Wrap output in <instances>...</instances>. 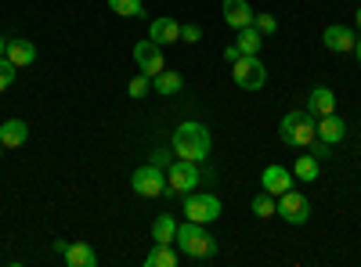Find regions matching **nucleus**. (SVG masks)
Segmentation results:
<instances>
[{"instance_id": "obj_31", "label": "nucleus", "mask_w": 361, "mask_h": 267, "mask_svg": "<svg viewBox=\"0 0 361 267\" xmlns=\"http://www.w3.org/2000/svg\"><path fill=\"white\" fill-rule=\"evenodd\" d=\"M311 156H318V159H325V156H329V144L314 137V144H311Z\"/></svg>"}, {"instance_id": "obj_33", "label": "nucleus", "mask_w": 361, "mask_h": 267, "mask_svg": "<svg viewBox=\"0 0 361 267\" xmlns=\"http://www.w3.org/2000/svg\"><path fill=\"white\" fill-rule=\"evenodd\" d=\"M354 58L361 62V33H357V40H354Z\"/></svg>"}, {"instance_id": "obj_22", "label": "nucleus", "mask_w": 361, "mask_h": 267, "mask_svg": "<svg viewBox=\"0 0 361 267\" xmlns=\"http://www.w3.org/2000/svg\"><path fill=\"white\" fill-rule=\"evenodd\" d=\"M173 235H177V221L170 213H159L152 224V242H173Z\"/></svg>"}, {"instance_id": "obj_35", "label": "nucleus", "mask_w": 361, "mask_h": 267, "mask_svg": "<svg viewBox=\"0 0 361 267\" xmlns=\"http://www.w3.org/2000/svg\"><path fill=\"white\" fill-rule=\"evenodd\" d=\"M354 18H357V29H361V8H357V15H354Z\"/></svg>"}, {"instance_id": "obj_18", "label": "nucleus", "mask_w": 361, "mask_h": 267, "mask_svg": "<svg viewBox=\"0 0 361 267\" xmlns=\"http://www.w3.org/2000/svg\"><path fill=\"white\" fill-rule=\"evenodd\" d=\"M8 58H11L18 69H25V66L37 62V47L29 44V40H8Z\"/></svg>"}, {"instance_id": "obj_28", "label": "nucleus", "mask_w": 361, "mask_h": 267, "mask_svg": "<svg viewBox=\"0 0 361 267\" xmlns=\"http://www.w3.org/2000/svg\"><path fill=\"white\" fill-rule=\"evenodd\" d=\"M253 25L260 29V33H264V37H271V33H275V29H279V18L264 11V15H253Z\"/></svg>"}, {"instance_id": "obj_30", "label": "nucleus", "mask_w": 361, "mask_h": 267, "mask_svg": "<svg viewBox=\"0 0 361 267\" xmlns=\"http://www.w3.org/2000/svg\"><path fill=\"white\" fill-rule=\"evenodd\" d=\"M199 40H202L199 25H180V44H199Z\"/></svg>"}, {"instance_id": "obj_19", "label": "nucleus", "mask_w": 361, "mask_h": 267, "mask_svg": "<svg viewBox=\"0 0 361 267\" xmlns=\"http://www.w3.org/2000/svg\"><path fill=\"white\" fill-rule=\"evenodd\" d=\"M145 267H177L173 242H156V246H152V253L145 256Z\"/></svg>"}, {"instance_id": "obj_32", "label": "nucleus", "mask_w": 361, "mask_h": 267, "mask_svg": "<svg viewBox=\"0 0 361 267\" xmlns=\"http://www.w3.org/2000/svg\"><path fill=\"white\" fill-rule=\"evenodd\" d=\"M224 58H228V62H238V58H243V51H238V44L224 47Z\"/></svg>"}, {"instance_id": "obj_17", "label": "nucleus", "mask_w": 361, "mask_h": 267, "mask_svg": "<svg viewBox=\"0 0 361 267\" xmlns=\"http://www.w3.org/2000/svg\"><path fill=\"white\" fill-rule=\"evenodd\" d=\"M62 256H66V263H69V267H94V263H98L94 249H90L87 242H69Z\"/></svg>"}, {"instance_id": "obj_26", "label": "nucleus", "mask_w": 361, "mask_h": 267, "mask_svg": "<svg viewBox=\"0 0 361 267\" xmlns=\"http://www.w3.org/2000/svg\"><path fill=\"white\" fill-rule=\"evenodd\" d=\"M15 73H18V66L11 62V58L4 54V58H0V94H4L8 91V87L15 83Z\"/></svg>"}, {"instance_id": "obj_34", "label": "nucleus", "mask_w": 361, "mask_h": 267, "mask_svg": "<svg viewBox=\"0 0 361 267\" xmlns=\"http://www.w3.org/2000/svg\"><path fill=\"white\" fill-rule=\"evenodd\" d=\"M8 54V40H4V33H0V58Z\"/></svg>"}, {"instance_id": "obj_2", "label": "nucleus", "mask_w": 361, "mask_h": 267, "mask_svg": "<svg viewBox=\"0 0 361 267\" xmlns=\"http://www.w3.org/2000/svg\"><path fill=\"white\" fill-rule=\"evenodd\" d=\"M173 246H180V253L192 256V260H209V256L217 253V239L206 231V224H195V221L177 224Z\"/></svg>"}, {"instance_id": "obj_13", "label": "nucleus", "mask_w": 361, "mask_h": 267, "mask_svg": "<svg viewBox=\"0 0 361 267\" xmlns=\"http://www.w3.org/2000/svg\"><path fill=\"white\" fill-rule=\"evenodd\" d=\"M343 137H347V123L340 120L336 112L318 116V141H325V144H340Z\"/></svg>"}, {"instance_id": "obj_27", "label": "nucleus", "mask_w": 361, "mask_h": 267, "mask_svg": "<svg viewBox=\"0 0 361 267\" xmlns=\"http://www.w3.org/2000/svg\"><path fill=\"white\" fill-rule=\"evenodd\" d=\"M127 91H130V98H145L148 91H152V80H148V76L141 73V76H134V80H130Z\"/></svg>"}, {"instance_id": "obj_36", "label": "nucleus", "mask_w": 361, "mask_h": 267, "mask_svg": "<svg viewBox=\"0 0 361 267\" xmlns=\"http://www.w3.org/2000/svg\"><path fill=\"white\" fill-rule=\"evenodd\" d=\"M0 156H4V144H0Z\"/></svg>"}, {"instance_id": "obj_5", "label": "nucleus", "mask_w": 361, "mask_h": 267, "mask_svg": "<svg viewBox=\"0 0 361 267\" xmlns=\"http://www.w3.org/2000/svg\"><path fill=\"white\" fill-rule=\"evenodd\" d=\"M202 181V173L192 159H173L166 170V195H188Z\"/></svg>"}, {"instance_id": "obj_4", "label": "nucleus", "mask_w": 361, "mask_h": 267, "mask_svg": "<svg viewBox=\"0 0 361 267\" xmlns=\"http://www.w3.org/2000/svg\"><path fill=\"white\" fill-rule=\"evenodd\" d=\"M231 80L243 91H260L267 83V66L260 62V54H243L238 62H231Z\"/></svg>"}, {"instance_id": "obj_20", "label": "nucleus", "mask_w": 361, "mask_h": 267, "mask_svg": "<svg viewBox=\"0 0 361 267\" xmlns=\"http://www.w3.org/2000/svg\"><path fill=\"white\" fill-rule=\"evenodd\" d=\"M264 33L257 25H246V29H238V51L243 54H260V47H264Z\"/></svg>"}, {"instance_id": "obj_21", "label": "nucleus", "mask_w": 361, "mask_h": 267, "mask_svg": "<svg viewBox=\"0 0 361 267\" xmlns=\"http://www.w3.org/2000/svg\"><path fill=\"white\" fill-rule=\"evenodd\" d=\"M152 87H156V94L170 98V94H177L180 87H185V80H180V73H170V69H163L159 76H152Z\"/></svg>"}, {"instance_id": "obj_11", "label": "nucleus", "mask_w": 361, "mask_h": 267, "mask_svg": "<svg viewBox=\"0 0 361 267\" xmlns=\"http://www.w3.org/2000/svg\"><path fill=\"white\" fill-rule=\"evenodd\" d=\"M322 40H325V51L347 54V51H354V40H357V33H354L350 25H329Z\"/></svg>"}, {"instance_id": "obj_1", "label": "nucleus", "mask_w": 361, "mask_h": 267, "mask_svg": "<svg viewBox=\"0 0 361 267\" xmlns=\"http://www.w3.org/2000/svg\"><path fill=\"white\" fill-rule=\"evenodd\" d=\"M209 148H214V137H209V127L188 120L173 130V156L177 159H192V163H202L209 159Z\"/></svg>"}, {"instance_id": "obj_16", "label": "nucleus", "mask_w": 361, "mask_h": 267, "mask_svg": "<svg viewBox=\"0 0 361 267\" xmlns=\"http://www.w3.org/2000/svg\"><path fill=\"white\" fill-rule=\"evenodd\" d=\"M307 112H311V116H329V112H336V94L329 91V87H314V91L307 94Z\"/></svg>"}, {"instance_id": "obj_8", "label": "nucleus", "mask_w": 361, "mask_h": 267, "mask_svg": "<svg viewBox=\"0 0 361 267\" xmlns=\"http://www.w3.org/2000/svg\"><path fill=\"white\" fill-rule=\"evenodd\" d=\"M279 217L289 221V224H296V228H300V224H307V221H311V202L300 195V192L289 188V192L279 195Z\"/></svg>"}, {"instance_id": "obj_3", "label": "nucleus", "mask_w": 361, "mask_h": 267, "mask_svg": "<svg viewBox=\"0 0 361 267\" xmlns=\"http://www.w3.org/2000/svg\"><path fill=\"white\" fill-rule=\"evenodd\" d=\"M279 137H282L289 148H311L314 137H318V116H311L307 108L286 112V116H282V127H279Z\"/></svg>"}, {"instance_id": "obj_10", "label": "nucleus", "mask_w": 361, "mask_h": 267, "mask_svg": "<svg viewBox=\"0 0 361 267\" xmlns=\"http://www.w3.org/2000/svg\"><path fill=\"white\" fill-rule=\"evenodd\" d=\"M260 185H264V192H271V195H282V192L293 188V170L271 163V166H264V173H260Z\"/></svg>"}, {"instance_id": "obj_24", "label": "nucleus", "mask_w": 361, "mask_h": 267, "mask_svg": "<svg viewBox=\"0 0 361 267\" xmlns=\"http://www.w3.org/2000/svg\"><path fill=\"white\" fill-rule=\"evenodd\" d=\"M318 163H322L318 156H300V159H296V170H293V173L300 177V181H314V177H318V170H322Z\"/></svg>"}, {"instance_id": "obj_25", "label": "nucleus", "mask_w": 361, "mask_h": 267, "mask_svg": "<svg viewBox=\"0 0 361 267\" xmlns=\"http://www.w3.org/2000/svg\"><path fill=\"white\" fill-rule=\"evenodd\" d=\"M109 8H112L116 15H123V18H141V15H145L141 0H109Z\"/></svg>"}, {"instance_id": "obj_14", "label": "nucleus", "mask_w": 361, "mask_h": 267, "mask_svg": "<svg viewBox=\"0 0 361 267\" xmlns=\"http://www.w3.org/2000/svg\"><path fill=\"white\" fill-rule=\"evenodd\" d=\"M253 8L246 4V0H224V22L235 29V33H238V29H246V25H253Z\"/></svg>"}, {"instance_id": "obj_9", "label": "nucleus", "mask_w": 361, "mask_h": 267, "mask_svg": "<svg viewBox=\"0 0 361 267\" xmlns=\"http://www.w3.org/2000/svg\"><path fill=\"white\" fill-rule=\"evenodd\" d=\"M134 62H137V69L152 80V76H159L163 69H166V58H163V47L159 44H152V40H141L137 47H134Z\"/></svg>"}, {"instance_id": "obj_6", "label": "nucleus", "mask_w": 361, "mask_h": 267, "mask_svg": "<svg viewBox=\"0 0 361 267\" xmlns=\"http://www.w3.org/2000/svg\"><path fill=\"white\" fill-rule=\"evenodd\" d=\"M185 217L195 224H214L221 217V199L209 192H188L185 195Z\"/></svg>"}, {"instance_id": "obj_23", "label": "nucleus", "mask_w": 361, "mask_h": 267, "mask_svg": "<svg viewBox=\"0 0 361 267\" xmlns=\"http://www.w3.org/2000/svg\"><path fill=\"white\" fill-rule=\"evenodd\" d=\"M250 210H253V217L267 221V217H275V213H279V202H275V195H271V192H260V195L250 202Z\"/></svg>"}, {"instance_id": "obj_7", "label": "nucleus", "mask_w": 361, "mask_h": 267, "mask_svg": "<svg viewBox=\"0 0 361 267\" xmlns=\"http://www.w3.org/2000/svg\"><path fill=\"white\" fill-rule=\"evenodd\" d=\"M130 188H134V195H141V199H159V195H166V170H159V166H141V170H134V177H130Z\"/></svg>"}, {"instance_id": "obj_15", "label": "nucleus", "mask_w": 361, "mask_h": 267, "mask_svg": "<svg viewBox=\"0 0 361 267\" xmlns=\"http://www.w3.org/2000/svg\"><path fill=\"white\" fill-rule=\"evenodd\" d=\"M25 141H29L25 120H4V123H0V144H4V148H22Z\"/></svg>"}, {"instance_id": "obj_12", "label": "nucleus", "mask_w": 361, "mask_h": 267, "mask_svg": "<svg viewBox=\"0 0 361 267\" xmlns=\"http://www.w3.org/2000/svg\"><path fill=\"white\" fill-rule=\"evenodd\" d=\"M148 40L152 44H159V47H166V44H180V25L173 22V18H152V25H148Z\"/></svg>"}, {"instance_id": "obj_29", "label": "nucleus", "mask_w": 361, "mask_h": 267, "mask_svg": "<svg viewBox=\"0 0 361 267\" xmlns=\"http://www.w3.org/2000/svg\"><path fill=\"white\" fill-rule=\"evenodd\" d=\"M170 163H173V152H170V148H156V152H152V166L170 170Z\"/></svg>"}]
</instances>
